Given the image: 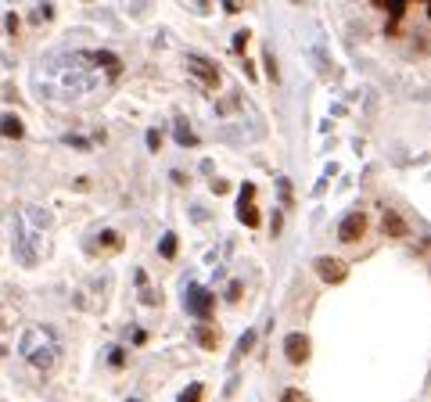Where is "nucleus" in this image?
Masks as SVG:
<instances>
[{
    "label": "nucleus",
    "instance_id": "1",
    "mask_svg": "<svg viewBox=\"0 0 431 402\" xmlns=\"http://www.w3.org/2000/svg\"><path fill=\"white\" fill-rule=\"evenodd\" d=\"M18 352H22L29 363H33L37 370H51V366H54V359H58V342H54V330H44V327H37V330H25V337H22Z\"/></svg>",
    "mask_w": 431,
    "mask_h": 402
},
{
    "label": "nucleus",
    "instance_id": "2",
    "mask_svg": "<svg viewBox=\"0 0 431 402\" xmlns=\"http://www.w3.org/2000/svg\"><path fill=\"white\" fill-rule=\"evenodd\" d=\"M15 259H18L22 266H37V259H40L37 234L25 227V220H15Z\"/></svg>",
    "mask_w": 431,
    "mask_h": 402
},
{
    "label": "nucleus",
    "instance_id": "3",
    "mask_svg": "<svg viewBox=\"0 0 431 402\" xmlns=\"http://www.w3.org/2000/svg\"><path fill=\"white\" fill-rule=\"evenodd\" d=\"M183 305H187V313H194L198 320H208L212 316V291L191 284L187 291H183Z\"/></svg>",
    "mask_w": 431,
    "mask_h": 402
},
{
    "label": "nucleus",
    "instance_id": "4",
    "mask_svg": "<svg viewBox=\"0 0 431 402\" xmlns=\"http://www.w3.org/2000/svg\"><path fill=\"white\" fill-rule=\"evenodd\" d=\"M313 269H317V276H320L324 284H342L345 276H349V266L342 259H331V255H320L313 262Z\"/></svg>",
    "mask_w": 431,
    "mask_h": 402
},
{
    "label": "nucleus",
    "instance_id": "5",
    "mask_svg": "<svg viewBox=\"0 0 431 402\" xmlns=\"http://www.w3.org/2000/svg\"><path fill=\"white\" fill-rule=\"evenodd\" d=\"M310 352H313V345H310V334H302V330H291V334L284 337V356H288V363L302 366L305 359H310Z\"/></svg>",
    "mask_w": 431,
    "mask_h": 402
},
{
    "label": "nucleus",
    "instance_id": "6",
    "mask_svg": "<svg viewBox=\"0 0 431 402\" xmlns=\"http://www.w3.org/2000/svg\"><path fill=\"white\" fill-rule=\"evenodd\" d=\"M363 234H366V215L363 212H349L342 220V227H338V237H342L345 244H356Z\"/></svg>",
    "mask_w": 431,
    "mask_h": 402
},
{
    "label": "nucleus",
    "instance_id": "7",
    "mask_svg": "<svg viewBox=\"0 0 431 402\" xmlns=\"http://www.w3.org/2000/svg\"><path fill=\"white\" fill-rule=\"evenodd\" d=\"M252 198H256V187H252V183H244V187H241V205H237V215H241L244 227H259V208L252 205Z\"/></svg>",
    "mask_w": 431,
    "mask_h": 402
},
{
    "label": "nucleus",
    "instance_id": "8",
    "mask_svg": "<svg viewBox=\"0 0 431 402\" xmlns=\"http://www.w3.org/2000/svg\"><path fill=\"white\" fill-rule=\"evenodd\" d=\"M187 69H191V76H198L205 86H220V69L212 65V61H205V58H187Z\"/></svg>",
    "mask_w": 431,
    "mask_h": 402
},
{
    "label": "nucleus",
    "instance_id": "9",
    "mask_svg": "<svg viewBox=\"0 0 431 402\" xmlns=\"http://www.w3.org/2000/svg\"><path fill=\"white\" fill-rule=\"evenodd\" d=\"M381 230H385L388 237H406V234H410L406 220H403L399 212H385V215H381Z\"/></svg>",
    "mask_w": 431,
    "mask_h": 402
},
{
    "label": "nucleus",
    "instance_id": "10",
    "mask_svg": "<svg viewBox=\"0 0 431 402\" xmlns=\"http://www.w3.org/2000/svg\"><path fill=\"white\" fill-rule=\"evenodd\" d=\"M194 337H198V345H201V349H208V352H212L216 345H220V330H212V327H205V323L194 330Z\"/></svg>",
    "mask_w": 431,
    "mask_h": 402
},
{
    "label": "nucleus",
    "instance_id": "11",
    "mask_svg": "<svg viewBox=\"0 0 431 402\" xmlns=\"http://www.w3.org/2000/svg\"><path fill=\"white\" fill-rule=\"evenodd\" d=\"M0 133H4V137H11V140H18L25 130H22V119H15V115H4V119H0Z\"/></svg>",
    "mask_w": 431,
    "mask_h": 402
},
{
    "label": "nucleus",
    "instance_id": "12",
    "mask_svg": "<svg viewBox=\"0 0 431 402\" xmlns=\"http://www.w3.org/2000/svg\"><path fill=\"white\" fill-rule=\"evenodd\" d=\"M94 61H98V65H105V69L112 72V79H115V76L122 72V65H119V58H115V54H108V51H98V54H94Z\"/></svg>",
    "mask_w": 431,
    "mask_h": 402
},
{
    "label": "nucleus",
    "instance_id": "13",
    "mask_svg": "<svg viewBox=\"0 0 431 402\" xmlns=\"http://www.w3.org/2000/svg\"><path fill=\"white\" fill-rule=\"evenodd\" d=\"M252 349H256V330H244V334H241V342H237V352H234V363H237L241 356H248Z\"/></svg>",
    "mask_w": 431,
    "mask_h": 402
},
{
    "label": "nucleus",
    "instance_id": "14",
    "mask_svg": "<svg viewBox=\"0 0 431 402\" xmlns=\"http://www.w3.org/2000/svg\"><path fill=\"white\" fill-rule=\"evenodd\" d=\"M176 140H180L183 147H194V144H198V137L191 133V126H187L183 119H176Z\"/></svg>",
    "mask_w": 431,
    "mask_h": 402
},
{
    "label": "nucleus",
    "instance_id": "15",
    "mask_svg": "<svg viewBox=\"0 0 431 402\" xmlns=\"http://www.w3.org/2000/svg\"><path fill=\"white\" fill-rule=\"evenodd\" d=\"M159 252H162V259H173V255H176V234H166V237H162Z\"/></svg>",
    "mask_w": 431,
    "mask_h": 402
},
{
    "label": "nucleus",
    "instance_id": "16",
    "mask_svg": "<svg viewBox=\"0 0 431 402\" xmlns=\"http://www.w3.org/2000/svg\"><path fill=\"white\" fill-rule=\"evenodd\" d=\"M180 402H201V384H187L180 395Z\"/></svg>",
    "mask_w": 431,
    "mask_h": 402
},
{
    "label": "nucleus",
    "instance_id": "17",
    "mask_svg": "<svg viewBox=\"0 0 431 402\" xmlns=\"http://www.w3.org/2000/svg\"><path fill=\"white\" fill-rule=\"evenodd\" d=\"M281 402H313V398L305 395V391H298V388H288V391L281 395Z\"/></svg>",
    "mask_w": 431,
    "mask_h": 402
},
{
    "label": "nucleus",
    "instance_id": "18",
    "mask_svg": "<svg viewBox=\"0 0 431 402\" xmlns=\"http://www.w3.org/2000/svg\"><path fill=\"white\" fill-rule=\"evenodd\" d=\"M101 244H105V248H119L122 241H119V234H115V230H105V234H101Z\"/></svg>",
    "mask_w": 431,
    "mask_h": 402
},
{
    "label": "nucleus",
    "instance_id": "19",
    "mask_svg": "<svg viewBox=\"0 0 431 402\" xmlns=\"http://www.w3.org/2000/svg\"><path fill=\"white\" fill-rule=\"evenodd\" d=\"M263 61H266V72H270V79H277V58H273V51H266V54H263Z\"/></svg>",
    "mask_w": 431,
    "mask_h": 402
},
{
    "label": "nucleus",
    "instance_id": "20",
    "mask_svg": "<svg viewBox=\"0 0 431 402\" xmlns=\"http://www.w3.org/2000/svg\"><path fill=\"white\" fill-rule=\"evenodd\" d=\"M244 47H248V29H241V33H237V36H234V51H237V54H241V51H244Z\"/></svg>",
    "mask_w": 431,
    "mask_h": 402
},
{
    "label": "nucleus",
    "instance_id": "21",
    "mask_svg": "<svg viewBox=\"0 0 431 402\" xmlns=\"http://www.w3.org/2000/svg\"><path fill=\"white\" fill-rule=\"evenodd\" d=\"M147 147H151V151L162 147V133H159V130H147Z\"/></svg>",
    "mask_w": 431,
    "mask_h": 402
},
{
    "label": "nucleus",
    "instance_id": "22",
    "mask_svg": "<svg viewBox=\"0 0 431 402\" xmlns=\"http://www.w3.org/2000/svg\"><path fill=\"white\" fill-rule=\"evenodd\" d=\"M241 298V281H234L230 288H227V302H237Z\"/></svg>",
    "mask_w": 431,
    "mask_h": 402
},
{
    "label": "nucleus",
    "instance_id": "23",
    "mask_svg": "<svg viewBox=\"0 0 431 402\" xmlns=\"http://www.w3.org/2000/svg\"><path fill=\"white\" fill-rule=\"evenodd\" d=\"M140 298H144L147 305H159V302H162V295H155V291H151V288H144V295H140Z\"/></svg>",
    "mask_w": 431,
    "mask_h": 402
},
{
    "label": "nucleus",
    "instance_id": "24",
    "mask_svg": "<svg viewBox=\"0 0 431 402\" xmlns=\"http://www.w3.org/2000/svg\"><path fill=\"white\" fill-rule=\"evenodd\" d=\"M212 191H216V194H227L230 183H227V180H212Z\"/></svg>",
    "mask_w": 431,
    "mask_h": 402
},
{
    "label": "nucleus",
    "instance_id": "25",
    "mask_svg": "<svg viewBox=\"0 0 431 402\" xmlns=\"http://www.w3.org/2000/svg\"><path fill=\"white\" fill-rule=\"evenodd\" d=\"M281 198H284V205H291V183L288 180H281Z\"/></svg>",
    "mask_w": 431,
    "mask_h": 402
},
{
    "label": "nucleus",
    "instance_id": "26",
    "mask_svg": "<svg viewBox=\"0 0 431 402\" xmlns=\"http://www.w3.org/2000/svg\"><path fill=\"white\" fill-rule=\"evenodd\" d=\"M4 25L11 29V33H18V15H8V18H4Z\"/></svg>",
    "mask_w": 431,
    "mask_h": 402
},
{
    "label": "nucleus",
    "instance_id": "27",
    "mask_svg": "<svg viewBox=\"0 0 431 402\" xmlns=\"http://www.w3.org/2000/svg\"><path fill=\"white\" fill-rule=\"evenodd\" d=\"M223 8H227L230 15H237V11H241V4H237V0H223Z\"/></svg>",
    "mask_w": 431,
    "mask_h": 402
},
{
    "label": "nucleus",
    "instance_id": "28",
    "mask_svg": "<svg viewBox=\"0 0 431 402\" xmlns=\"http://www.w3.org/2000/svg\"><path fill=\"white\" fill-rule=\"evenodd\" d=\"M291 4H302V0H291Z\"/></svg>",
    "mask_w": 431,
    "mask_h": 402
},
{
    "label": "nucleus",
    "instance_id": "29",
    "mask_svg": "<svg viewBox=\"0 0 431 402\" xmlns=\"http://www.w3.org/2000/svg\"><path fill=\"white\" fill-rule=\"evenodd\" d=\"M130 402H140V398H130Z\"/></svg>",
    "mask_w": 431,
    "mask_h": 402
}]
</instances>
